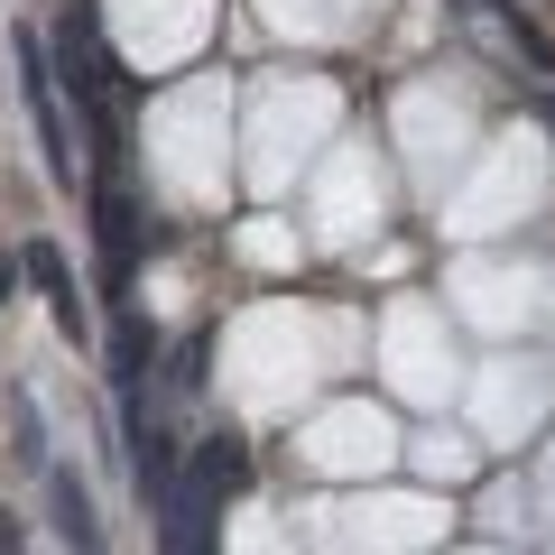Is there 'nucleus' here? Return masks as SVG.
<instances>
[{"label":"nucleus","mask_w":555,"mask_h":555,"mask_svg":"<svg viewBox=\"0 0 555 555\" xmlns=\"http://www.w3.org/2000/svg\"><path fill=\"white\" fill-rule=\"evenodd\" d=\"M20 93H28V120H38L47 177L75 185V130H65V93H56V65H47V38H38V28H20Z\"/></svg>","instance_id":"1"},{"label":"nucleus","mask_w":555,"mask_h":555,"mask_svg":"<svg viewBox=\"0 0 555 555\" xmlns=\"http://www.w3.org/2000/svg\"><path fill=\"white\" fill-rule=\"evenodd\" d=\"M93 214H102V259H112V278H130L139 214H130V185H120V167H102V185H93Z\"/></svg>","instance_id":"2"},{"label":"nucleus","mask_w":555,"mask_h":555,"mask_svg":"<svg viewBox=\"0 0 555 555\" xmlns=\"http://www.w3.org/2000/svg\"><path fill=\"white\" fill-rule=\"evenodd\" d=\"M20 259H28V278H38V287H47V306H56V334H65V343H83V334H93V315H83L75 278H65V259L47 250V241H38V250H20Z\"/></svg>","instance_id":"3"},{"label":"nucleus","mask_w":555,"mask_h":555,"mask_svg":"<svg viewBox=\"0 0 555 555\" xmlns=\"http://www.w3.org/2000/svg\"><path fill=\"white\" fill-rule=\"evenodd\" d=\"M241 481H250V444H241V436H204L195 444V491H241Z\"/></svg>","instance_id":"4"},{"label":"nucleus","mask_w":555,"mask_h":555,"mask_svg":"<svg viewBox=\"0 0 555 555\" xmlns=\"http://www.w3.org/2000/svg\"><path fill=\"white\" fill-rule=\"evenodd\" d=\"M56 537L65 546H102V518H93V491L75 473H56Z\"/></svg>","instance_id":"5"},{"label":"nucleus","mask_w":555,"mask_h":555,"mask_svg":"<svg viewBox=\"0 0 555 555\" xmlns=\"http://www.w3.org/2000/svg\"><path fill=\"white\" fill-rule=\"evenodd\" d=\"M10 426H20V463H38V473H47V416H38V398H28V389H10Z\"/></svg>","instance_id":"6"},{"label":"nucleus","mask_w":555,"mask_h":555,"mask_svg":"<svg viewBox=\"0 0 555 555\" xmlns=\"http://www.w3.org/2000/svg\"><path fill=\"white\" fill-rule=\"evenodd\" d=\"M20 278H28V259H20V250H0V306L20 297Z\"/></svg>","instance_id":"7"}]
</instances>
